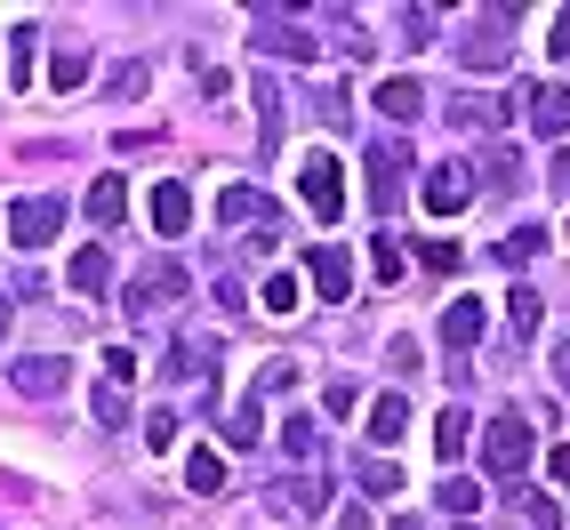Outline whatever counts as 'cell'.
Instances as JSON below:
<instances>
[{"instance_id":"6","label":"cell","mask_w":570,"mask_h":530,"mask_svg":"<svg viewBox=\"0 0 570 530\" xmlns=\"http://www.w3.org/2000/svg\"><path fill=\"white\" fill-rule=\"evenodd\" d=\"M9 377H17V394L49 402V394H65V386H72V362H57V354H32V362H17Z\"/></svg>"},{"instance_id":"33","label":"cell","mask_w":570,"mask_h":530,"mask_svg":"<svg viewBox=\"0 0 570 530\" xmlns=\"http://www.w3.org/2000/svg\"><path fill=\"white\" fill-rule=\"evenodd\" d=\"M177 442V419H169V410H154V419H145V450H169Z\"/></svg>"},{"instance_id":"9","label":"cell","mask_w":570,"mask_h":530,"mask_svg":"<svg viewBox=\"0 0 570 530\" xmlns=\"http://www.w3.org/2000/svg\"><path fill=\"white\" fill-rule=\"evenodd\" d=\"M522 112H530V129H539V137H562V129H570V89H562V81L530 89V97H522Z\"/></svg>"},{"instance_id":"35","label":"cell","mask_w":570,"mask_h":530,"mask_svg":"<svg viewBox=\"0 0 570 530\" xmlns=\"http://www.w3.org/2000/svg\"><path fill=\"white\" fill-rule=\"evenodd\" d=\"M145 81H154V72H145V65H121V72H112V97H137Z\"/></svg>"},{"instance_id":"22","label":"cell","mask_w":570,"mask_h":530,"mask_svg":"<svg viewBox=\"0 0 570 530\" xmlns=\"http://www.w3.org/2000/svg\"><path fill=\"white\" fill-rule=\"evenodd\" d=\"M322 507H330V482L322 474H297L289 482V514H322Z\"/></svg>"},{"instance_id":"1","label":"cell","mask_w":570,"mask_h":530,"mask_svg":"<svg viewBox=\"0 0 570 530\" xmlns=\"http://www.w3.org/2000/svg\"><path fill=\"white\" fill-rule=\"evenodd\" d=\"M297 194H306V209L330 225L346 217V169H337V154H306V169H297Z\"/></svg>"},{"instance_id":"5","label":"cell","mask_w":570,"mask_h":530,"mask_svg":"<svg viewBox=\"0 0 570 530\" xmlns=\"http://www.w3.org/2000/svg\"><path fill=\"white\" fill-rule=\"evenodd\" d=\"M417 202H426V209H434V217H459V209H466V202H474V177H466V169H459V161H442V169H434V177H426V185H417Z\"/></svg>"},{"instance_id":"20","label":"cell","mask_w":570,"mask_h":530,"mask_svg":"<svg viewBox=\"0 0 570 530\" xmlns=\"http://www.w3.org/2000/svg\"><path fill=\"white\" fill-rule=\"evenodd\" d=\"M185 482H194L202 499H217V490H225V459H217V450H194V459H185Z\"/></svg>"},{"instance_id":"19","label":"cell","mask_w":570,"mask_h":530,"mask_svg":"<svg viewBox=\"0 0 570 530\" xmlns=\"http://www.w3.org/2000/svg\"><path fill=\"white\" fill-rule=\"evenodd\" d=\"M257 306H265V314H297V306H306V297H297V274H289V265H282V274H265Z\"/></svg>"},{"instance_id":"27","label":"cell","mask_w":570,"mask_h":530,"mask_svg":"<svg viewBox=\"0 0 570 530\" xmlns=\"http://www.w3.org/2000/svg\"><path fill=\"white\" fill-rule=\"evenodd\" d=\"M289 386H297V362H265V370H257V402H265V394H289Z\"/></svg>"},{"instance_id":"26","label":"cell","mask_w":570,"mask_h":530,"mask_svg":"<svg viewBox=\"0 0 570 530\" xmlns=\"http://www.w3.org/2000/svg\"><path fill=\"white\" fill-rule=\"evenodd\" d=\"M49 81H57V89H81V81H89V57H81V49H65V57L49 65Z\"/></svg>"},{"instance_id":"8","label":"cell","mask_w":570,"mask_h":530,"mask_svg":"<svg viewBox=\"0 0 570 530\" xmlns=\"http://www.w3.org/2000/svg\"><path fill=\"white\" fill-rule=\"evenodd\" d=\"M402 169H410L402 145H377V154H370V209H394L402 202Z\"/></svg>"},{"instance_id":"12","label":"cell","mask_w":570,"mask_h":530,"mask_svg":"<svg viewBox=\"0 0 570 530\" xmlns=\"http://www.w3.org/2000/svg\"><path fill=\"white\" fill-rule=\"evenodd\" d=\"M377 112H394V121H417V112H426V89H417L410 72H394V81H377Z\"/></svg>"},{"instance_id":"17","label":"cell","mask_w":570,"mask_h":530,"mask_svg":"<svg viewBox=\"0 0 570 530\" xmlns=\"http://www.w3.org/2000/svg\"><path fill=\"white\" fill-rule=\"evenodd\" d=\"M121 209H129V185H121V177H97V185H89V217H97V225H121Z\"/></svg>"},{"instance_id":"2","label":"cell","mask_w":570,"mask_h":530,"mask_svg":"<svg viewBox=\"0 0 570 530\" xmlns=\"http://www.w3.org/2000/svg\"><path fill=\"white\" fill-rule=\"evenodd\" d=\"M482 467L499 474V482H514V474L530 467V419H514V410H507V419H490V434H482Z\"/></svg>"},{"instance_id":"15","label":"cell","mask_w":570,"mask_h":530,"mask_svg":"<svg viewBox=\"0 0 570 530\" xmlns=\"http://www.w3.org/2000/svg\"><path fill=\"white\" fill-rule=\"evenodd\" d=\"M154 225L161 234H185V225H194V194H185V185H154Z\"/></svg>"},{"instance_id":"10","label":"cell","mask_w":570,"mask_h":530,"mask_svg":"<svg viewBox=\"0 0 570 530\" xmlns=\"http://www.w3.org/2000/svg\"><path fill=\"white\" fill-rule=\"evenodd\" d=\"M217 225H265V234H274V202H265L257 185H234V194H217Z\"/></svg>"},{"instance_id":"36","label":"cell","mask_w":570,"mask_h":530,"mask_svg":"<svg viewBox=\"0 0 570 530\" xmlns=\"http://www.w3.org/2000/svg\"><path fill=\"white\" fill-rule=\"evenodd\" d=\"M547 177H554V194H570V154H554V161H547Z\"/></svg>"},{"instance_id":"28","label":"cell","mask_w":570,"mask_h":530,"mask_svg":"<svg viewBox=\"0 0 570 530\" xmlns=\"http://www.w3.org/2000/svg\"><path fill=\"white\" fill-rule=\"evenodd\" d=\"M362 490H370V499H394V490H402V474H394L386 459H370V467H362Z\"/></svg>"},{"instance_id":"37","label":"cell","mask_w":570,"mask_h":530,"mask_svg":"<svg viewBox=\"0 0 570 530\" xmlns=\"http://www.w3.org/2000/svg\"><path fill=\"white\" fill-rule=\"evenodd\" d=\"M547 49H554V57H570V9L554 17V41H547Z\"/></svg>"},{"instance_id":"30","label":"cell","mask_w":570,"mask_h":530,"mask_svg":"<svg viewBox=\"0 0 570 530\" xmlns=\"http://www.w3.org/2000/svg\"><path fill=\"white\" fill-rule=\"evenodd\" d=\"M129 377H137V354H129V346H112V354H105V386H121V394H129Z\"/></svg>"},{"instance_id":"40","label":"cell","mask_w":570,"mask_h":530,"mask_svg":"<svg viewBox=\"0 0 570 530\" xmlns=\"http://www.w3.org/2000/svg\"><path fill=\"white\" fill-rule=\"evenodd\" d=\"M394 530H417V522H394Z\"/></svg>"},{"instance_id":"23","label":"cell","mask_w":570,"mask_h":530,"mask_svg":"<svg viewBox=\"0 0 570 530\" xmlns=\"http://www.w3.org/2000/svg\"><path fill=\"white\" fill-rule=\"evenodd\" d=\"M282 450H289V459H314V450H322V426H314V419H289V426H282Z\"/></svg>"},{"instance_id":"11","label":"cell","mask_w":570,"mask_h":530,"mask_svg":"<svg viewBox=\"0 0 570 530\" xmlns=\"http://www.w3.org/2000/svg\"><path fill=\"white\" fill-rule=\"evenodd\" d=\"M306 274H314L322 297H337V306H346V289H354V257H346V249H314V257H306Z\"/></svg>"},{"instance_id":"3","label":"cell","mask_w":570,"mask_h":530,"mask_svg":"<svg viewBox=\"0 0 570 530\" xmlns=\"http://www.w3.org/2000/svg\"><path fill=\"white\" fill-rule=\"evenodd\" d=\"M57 225H65V202H57V194H32V202L9 209V242H17V249H49Z\"/></svg>"},{"instance_id":"14","label":"cell","mask_w":570,"mask_h":530,"mask_svg":"<svg viewBox=\"0 0 570 530\" xmlns=\"http://www.w3.org/2000/svg\"><path fill=\"white\" fill-rule=\"evenodd\" d=\"M410 434V402L402 394H377L370 402V442H402Z\"/></svg>"},{"instance_id":"24","label":"cell","mask_w":570,"mask_h":530,"mask_svg":"<svg viewBox=\"0 0 570 530\" xmlns=\"http://www.w3.org/2000/svg\"><path fill=\"white\" fill-rule=\"evenodd\" d=\"M547 306H539V289H514V337H539Z\"/></svg>"},{"instance_id":"13","label":"cell","mask_w":570,"mask_h":530,"mask_svg":"<svg viewBox=\"0 0 570 530\" xmlns=\"http://www.w3.org/2000/svg\"><path fill=\"white\" fill-rule=\"evenodd\" d=\"M474 337H482V297H459V306L442 314V346H459V354H466Z\"/></svg>"},{"instance_id":"16","label":"cell","mask_w":570,"mask_h":530,"mask_svg":"<svg viewBox=\"0 0 570 530\" xmlns=\"http://www.w3.org/2000/svg\"><path fill=\"white\" fill-rule=\"evenodd\" d=\"M65 282H72V289H81V297H97V289L112 282V257H105V249H81V257H72V265H65Z\"/></svg>"},{"instance_id":"29","label":"cell","mask_w":570,"mask_h":530,"mask_svg":"<svg viewBox=\"0 0 570 530\" xmlns=\"http://www.w3.org/2000/svg\"><path fill=\"white\" fill-rule=\"evenodd\" d=\"M530 249H539V225H522V234L499 242V265H530Z\"/></svg>"},{"instance_id":"21","label":"cell","mask_w":570,"mask_h":530,"mask_svg":"<svg viewBox=\"0 0 570 530\" xmlns=\"http://www.w3.org/2000/svg\"><path fill=\"white\" fill-rule=\"evenodd\" d=\"M434 450H442V467L466 459V410H442V419H434Z\"/></svg>"},{"instance_id":"39","label":"cell","mask_w":570,"mask_h":530,"mask_svg":"<svg viewBox=\"0 0 570 530\" xmlns=\"http://www.w3.org/2000/svg\"><path fill=\"white\" fill-rule=\"evenodd\" d=\"M0 330H9V289H0Z\"/></svg>"},{"instance_id":"4","label":"cell","mask_w":570,"mask_h":530,"mask_svg":"<svg viewBox=\"0 0 570 530\" xmlns=\"http://www.w3.org/2000/svg\"><path fill=\"white\" fill-rule=\"evenodd\" d=\"M177 289H185V265H169V257L145 265V274L129 282V322H154V306H169Z\"/></svg>"},{"instance_id":"25","label":"cell","mask_w":570,"mask_h":530,"mask_svg":"<svg viewBox=\"0 0 570 530\" xmlns=\"http://www.w3.org/2000/svg\"><path fill=\"white\" fill-rule=\"evenodd\" d=\"M257 434H265V419H257V402H242V410H234V426H225V442H234V450H249Z\"/></svg>"},{"instance_id":"18","label":"cell","mask_w":570,"mask_h":530,"mask_svg":"<svg viewBox=\"0 0 570 530\" xmlns=\"http://www.w3.org/2000/svg\"><path fill=\"white\" fill-rule=\"evenodd\" d=\"M265 57H289V65H306L314 57V41H306V32H297V24H265V41H257Z\"/></svg>"},{"instance_id":"7","label":"cell","mask_w":570,"mask_h":530,"mask_svg":"<svg viewBox=\"0 0 570 530\" xmlns=\"http://www.w3.org/2000/svg\"><path fill=\"white\" fill-rule=\"evenodd\" d=\"M522 9H490V32H474V41H459V65L466 72H499L507 65V41H499V24H514Z\"/></svg>"},{"instance_id":"31","label":"cell","mask_w":570,"mask_h":530,"mask_svg":"<svg viewBox=\"0 0 570 530\" xmlns=\"http://www.w3.org/2000/svg\"><path fill=\"white\" fill-rule=\"evenodd\" d=\"M9 41H17V57H9V81L24 89V81H32V24H24V32H9Z\"/></svg>"},{"instance_id":"34","label":"cell","mask_w":570,"mask_h":530,"mask_svg":"<svg viewBox=\"0 0 570 530\" xmlns=\"http://www.w3.org/2000/svg\"><path fill=\"white\" fill-rule=\"evenodd\" d=\"M522 522H530V530H562V514H554V499H530V507H522Z\"/></svg>"},{"instance_id":"38","label":"cell","mask_w":570,"mask_h":530,"mask_svg":"<svg viewBox=\"0 0 570 530\" xmlns=\"http://www.w3.org/2000/svg\"><path fill=\"white\" fill-rule=\"evenodd\" d=\"M547 474H554V482H570V450H547Z\"/></svg>"},{"instance_id":"32","label":"cell","mask_w":570,"mask_h":530,"mask_svg":"<svg viewBox=\"0 0 570 530\" xmlns=\"http://www.w3.org/2000/svg\"><path fill=\"white\" fill-rule=\"evenodd\" d=\"M97 419L121 426V419H129V394H121V386H97Z\"/></svg>"},{"instance_id":"41","label":"cell","mask_w":570,"mask_h":530,"mask_svg":"<svg viewBox=\"0 0 570 530\" xmlns=\"http://www.w3.org/2000/svg\"><path fill=\"white\" fill-rule=\"evenodd\" d=\"M459 530H474V522H459Z\"/></svg>"}]
</instances>
